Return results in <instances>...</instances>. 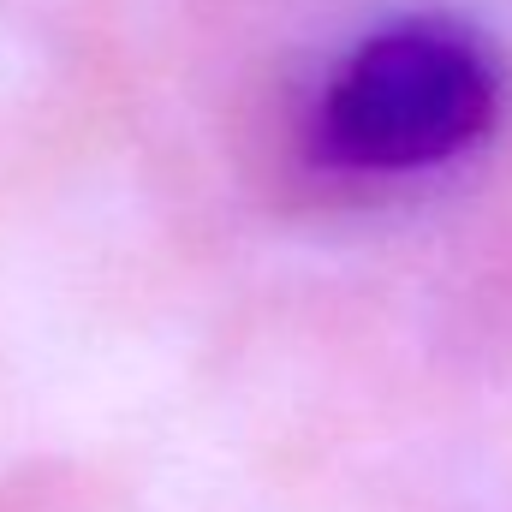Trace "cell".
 Segmentation results:
<instances>
[{
  "label": "cell",
  "instance_id": "1",
  "mask_svg": "<svg viewBox=\"0 0 512 512\" xmlns=\"http://www.w3.org/2000/svg\"><path fill=\"white\" fill-rule=\"evenodd\" d=\"M512 120V48L465 6L364 12L298 78L292 155L340 197H399L465 173Z\"/></svg>",
  "mask_w": 512,
  "mask_h": 512
}]
</instances>
